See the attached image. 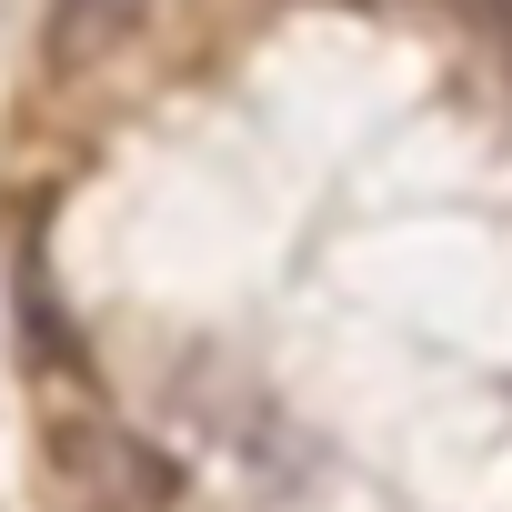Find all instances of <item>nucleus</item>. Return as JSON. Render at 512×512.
I'll return each mask as SVG.
<instances>
[{"mask_svg": "<svg viewBox=\"0 0 512 512\" xmlns=\"http://www.w3.org/2000/svg\"><path fill=\"white\" fill-rule=\"evenodd\" d=\"M131 21H141V0H51L41 61H51V71H91V61H111V51L131 41Z\"/></svg>", "mask_w": 512, "mask_h": 512, "instance_id": "obj_1", "label": "nucleus"}]
</instances>
